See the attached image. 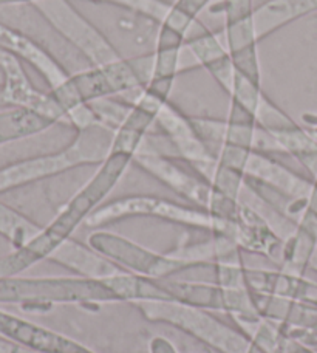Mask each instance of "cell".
I'll return each mask as SVG.
<instances>
[{
    "label": "cell",
    "instance_id": "cell-1",
    "mask_svg": "<svg viewBox=\"0 0 317 353\" xmlns=\"http://www.w3.org/2000/svg\"><path fill=\"white\" fill-rule=\"evenodd\" d=\"M133 161V155L124 152H113L109 159L103 161L85 186H82L61 212L48 226L41 231L33 241L19 248L16 253L0 259V277H11L22 273L31 265L42 259H48L56 248L68 241L74 230L85 220L93 211H96L104 199L116 186L125 169Z\"/></svg>",
    "mask_w": 317,
    "mask_h": 353
},
{
    "label": "cell",
    "instance_id": "cell-2",
    "mask_svg": "<svg viewBox=\"0 0 317 353\" xmlns=\"http://www.w3.org/2000/svg\"><path fill=\"white\" fill-rule=\"evenodd\" d=\"M115 130L103 123L79 129L74 140L54 154L14 163L0 171V192L27 183L48 179L79 166L101 165L113 152Z\"/></svg>",
    "mask_w": 317,
    "mask_h": 353
},
{
    "label": "cell",
    "instance_id": "cell-3",
    "mask_svg": "<svg viewBox=\"0 0 317 353\" xmlns=\"http://www.w3.org/2000/svg\"><path fill=\"white\" fill-rule=\"evenodd\" d=\"M141 216L167 220L195 230L211 231L214 234L231 236L236 241V223L231 220L215 216L201 208L181 205L154 195H130V197L113 200L93 211L85 220V225L90 228H99L121 219Z\"/></svg>",
    "mask_w": 317,
    "mask_h": 353
},
{
    "label": "cell",
    "instance_id": "cell-4",
    "mask_svg": "<svg viewBox=\"0 0 317 353\" xmlns=\"http://www.w3.org/2000/svg\"><path fill=\"white\" fill-rule=\"evenodd\" d=\"M136 307L150 323L176 327L223 353H260L245 333L212 316L205 308L172 299L136 302Z\"/></svg>",
    "mask_w": 317,
    "mask_h": 353
},
{
    "label": "cell",
    "instance_id": "cell-5",
    "mask_svg": "<svg viewBox=\"0 0 317 353\" xmlns=\"http://www.w3.org/2000/svg\"><path fill=\"white\" fill-rule=\"evenodd\" d=\"M0 302L105 304L121 302L104 282L85 277H0Z\"/></svg>",
    "mask_w": 317,
    "mask_h": 353
},
{
    "label": "cell",
    "instance_id": "cell-6",
    "mask_svg": "<svg viewBox=\"0 0 317 353\" xmlns=\"http://www.w3.org/2000/svg\"><path fill=\"white\" fill-rule=\"evenodd\" d=\"M133 161L196 208L231 222L238 219L243 206H240L236 199L221 192L194 168L189 171L167 155L155 152H139L133 155Z\"/></svg>",
    "mask_w": 317,
    "mask_h": 353
},
{
    "label": "cell",
    "instance_id": "cell-7",
    "mask_svg": "<svg viewBox=\"0 0 317 353\" xmlns=\"http://www.w3.org/2000/svg\"><path fill=\"white\" fill-rule=\"evenodd\" d=\"M87 243L103 254L107 259L116 263L129 273L161 281L192 267H200L172 254H163L143 247L124 236L109 231H94L87 239Z\"/></svg>",
    "mask_w": 317,
    "mask_h": 353
},
{
    "label": "cell",
    "instance_id": "cell-8",
    "mask_svg": "<svg viewBox=\"0 0 317 353\" xmlns=\"http://www.w3.org/2000/svg\"><path fill=\"white\" fill-rule=\"evenodd\" d=\"M154 54L119 59L105 65L87 67L72 74L73 84L85 104L119 93L139 90L149 84L154 73Z\"/></svg>",
    "mask_w": 317,
    "mask_h": 353
},
{
    "label": "cell",
    "instance_id": "cell-9",
    "mask_svg": "<svg viewBox=\"0 0 317 353\" xmlns=\"http://www.w3.org/2000/svg\"><path fill=\"white\" fill-rule=\"evenodd\" d=\"M196 134L206 144L242 148L257 152L283 150L272 132L256 123L226 121L212 118H189Z\"/></svg>",
    "mask_w": 317,
    "mask_h": 353
},
{
    "label": "cell",
    "instance_id": "cell-10",
    "mask_svg": "<svg viewBox=\"0 0 317 353\" xmlns=\"http://www.w3.org/2000/svg\"><path fill=\"white\" fill-rule=\"evenodd\" d=\"M0 335L39 353H93L72 338L3 310H0Z\"/></svg>",
    "mask_w": 317,
    "mask_h": 353
},
{
    "label": "cell",
    "instance_id": "cell-11",
    "mask_svg": "<svg viewBox=\"0 0 317 353\" xmlns=\"http://www.w3.org/2000/svg\"><path fill=\"white\" fill-rule=\"evenodd\" d=\"M185 46L231 94L236 79V67L232 64L229 52L221 47L218 37L195 21L185 36Z\"/></svg>",
    "mask_w": 317,
    "mask_h": 353
},
{
    "label": "cell",
    "instance_id": "cell-12",
    "mask_svg": "<svg viewBox=\"0 0 317 353\" xmlns=\"http://www.w3.org/2000/svg\"><path fill=\"white\" fill-rule=\"evenodd\" d=\"M48 261L70 270L76 276L101 282L125 271L103 254H99L98 251H94L88 243L84 245L72 237L63 242L59 248H56Z\"/></svg>",
    "mask_w": 317,
    "mask_h": 353
},
{
    "label": "cell",
    "instance_id": "cell-13",
    "mask_svg": "<svg viewBox=\"0 0 317 353\" xmlns=\"http://www.w3.org/2000/svg\"><path fill=\"white\" fill-rule=\"evenodd\" d=\"M308 10L309 0L308 2L307 0H268L231 21L240 22L252 39L258 43Z\"/></svg>",
    "mask_w": 317,
    "mask_h": 353
},
{
    "label": "cell",
    "instance_id": "cell-14",
    "mask_svg": "<svg viewBox=\"0 0 317 353\" xmlns=\"http://www.w3.org/2000/svg\"><path fill=\"white\" fill-rule=\"evenodd\" d=\"M104 283L113 290L121 302H145V301H170V294L164 290L160 281L138 276L123 271L113 277L105 279ZM174 301V299H172Z\"/></svg>",
    "mask_w": 317,
    "mask_h": 353
},
{
    "label": "cell",
    "instance_id": "cell-15",
    "mask_svg": "<svg viewBox=\"0 0 317 353\" xmlns=\"http://www.w3.org/2000/svg\"><path fill=\"white\" fill-rule=\"evenodd\" d=\"M160 282L174 301L211 310H226V293L221 285L181 281Z\"/></svg>",
    "mask_w": 317,
    "mask_h": 353
},
{
    "label": "cell",
    "instance_id": "cell-16",
    "mask_svg": "<svg viewBox=\"0 0 317 353\" xmlns=\"http://www.w3.org/2000/svg\"><path fill=\"white\" fill-rule=\"evenodd\" d=\"M54 123V119L23 107L0 113V144L41 134Z\"/></svg>",
    "mask_w": 317,
    "mask_h": 353
},
{
    "label": "cell",
    "instance_id": "cell-17",
    "mask_svg": "<svg viewBox=\"0 0 317 353\" xmlns=\"http://www.w3.org/2000/svg\"><path fill=\"white\" fill-rule=\"evenodd\" d=\"M43 228L30 222L21 214L0 205V232L8 237L17 250L30 243L36 236H39Z\"/></svg>",
    "mask_w": 317,
    "mask_h": 353
},
{
    "label": "cell",
    "instance_id": "cell-18",
    "mask_svg": "<svg viewBox=\"0 0 317 353\" xmlns=\"http://www.w3.org/2000/svg\"><path fill=\"white\" fill-rule=\"evenodd\" d=\"M99 2L123 6L125 10L152 19L158 25H167L172 19V3L164 2V0H99Z\"/></svg>",
    "mask_w": 317,
    "mask_h": 353
},
{
    "label": "cell",
    "instance_id": "cell-19",
    "mask_svg": "<svg viewBox=\"0 0 317 353\" xmlns=\"http://www.w3.org/2000/svg\"><path fill=\"white\" fill-rule=\"evenodd\" d=\"M209 0H176L172 3V19L167 27L174 28L186 36L190 25L195 22L196 14L205 8Z\"/></svg>",
    "mask_w": 317,
    "mask_h": 353
},
{
    "label": "cell",
    "instance_id": "cell-20",
    "mask_svg": "<svg viewBox=\"0 0 317 353\" xmlns=\"http://www.w3.org/2000/svg\"><path fill=\"white\" fill-rule=\"evenodd\" d=\"M150 352L152 353H176L174 345L163 336H155L154 339H152Z\"/></svg>",
    "mask_w": 317,
    "mask_h": 353
}]
</instances>
